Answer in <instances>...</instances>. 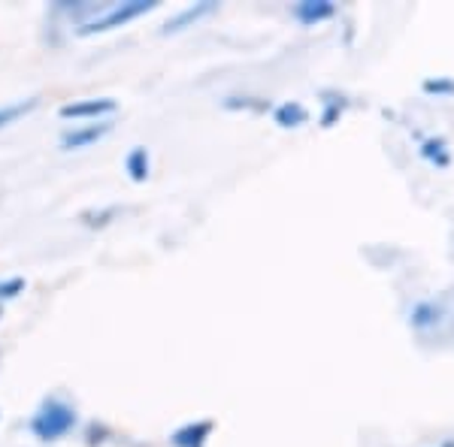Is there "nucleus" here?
<instances>
[{
  "mask_svg": "<svg viewBox=\"0 0 454 447\" xmlns=\"http://www.w3.org/2000/svg\"><path fill=\"white\" fill-rule=\"evenodd\" d=\"M73 427H76V408L67 405L64 399H58V396L43 402L36 408V414L31 417V432L40 442H58Z\"/></svg>",
  "mask_w": 454,
  "mask_h": 447,
  "instance_id": "2",
  "label": "nucleus"
},
{
  "mask_svg": "<svg viewBox=\"0 0 454 447\" xmlns=\"http://www.w3.org/2000/svg\"><path fill=\"white\" fill-rule=\"evenodd\" d=\"M212 435V420H197L188 427L176 429L170 435L173 447H207V438Z\"/></svg>",
  "mask_w": 454,
  "mask_h": 447,
  "instance_id": "7",
  "label": "nucleus"
},
{
  "mask_svg": "<svg viewBox=\"0 0 454 447\" xmlns=\"http://www.w3.org/2000/svg\"><path fill=\"white\" fill-rule=\"evenodd\" d=\"M0 318H4V312H0Z\"/></svg>",
  "mask_w": 454,
  "mask_h": 447,
  "instance_id": "16",
  "label": "nucleus"
},
{
  "mask_svg": "<svg viewBox=\"0 0 454 447\" xmlns=\"http://www.w3.org/2000/svg\"><path fill=\"white\" fill-rule=\"evenodd\" d=\"M424 94H436V97H451L454 79H424Z\"/></svg>",
  "mask_w": 454,
  "mask_h": 447,
  "instance_id": "13",
  "label": "nucleus"
},
{
  "mask_svg": "<svg viewBox=\"0 0 454 447\" xmlns=\"http://www.w3.org/2000/svg\"><path fill=\"white\" fill-rule=\"evenodd\" d=\"M291 16H294L300 25L312 27L318 21H327L336 16V4L333 0H300V4L291 6Z\"/></svg>",
  "mask_w": 454,
  "mask_h": 447,
  "instance_id": "4",
  "label": "nucleus"
},
{
  "mask_svg": "<svg viewBox=\"0 0 454 447\" xmlns=\"http://www.w3.org/2000/svg\"><path fill=\"white\" fill-rule=\"evenodd\" d=\"M109 130H113V124H109V121L88 124V127H73V130H67V134L61 136V149L64 151L85 149V145H91V143H98V139H104Z\"/></svg>",
  "mask_w": 454,
  "mask_h": 447,
  "instance_id": "5",
  "label": "nucleus"
},
{
  "mask_svg": "<svg viewBox=\"0 0 454 447\" xmlns=\"http://www.w3.org/2000/svg\"><path fill=\"white\" fill-rule=\"evenodd\" d=\"M119 104L113 97H94V100H79V104H67L61 106V119H104V115H113Z\"/></svg>",
  "mask_w": 454,
  "mask_h": 447,
  "instance_id": "3",
  "label": "nucleus"
},
{
  "mask_svg": "<svg viewBox=\"0 0 454 447\" xmlns=\"http://www.w3.org/2000/svg\"><path fill=\"white\" fill-rule=\"evenodd\" d=\"M273 119L279 127H300V124L309 121V109H306L303 104H297V100H288V104L276 106Z\"/></svg>",
  "mask_w": 454,
  "mask_h": 447,
  "instance_id": "8",
  "label": "nucleus"
},
{
  "mask_svg": "<svg viewBox=\"0 0 454 447\" xmlns=\"http://www.w3.org/2000/svg\"><path fill=\"white\" fill-rule=\"evenodd\" d=\"M209 12H215V4H212V0H203V4H194V6H185V10L176 12L173 19H167L164 34H179V31H185V27H192L194 21H200L203 16H209Z\"/></svg>",
  "mask_w": 454,
  "mask_h": 447,
  "instance_id": "6",
  "label": "nucleus"
},
{
  "mask_svg": "<svg viewBox=\"0 0 454 447\" xmlns=\"http://www.w3.org/2000/svg\"><path fill=\"white\" fill-rule=\"evenodd\" d=\"M124 170L130 173L134 181H145L149 179V151H145L143 145H137V149L128 155V160H124Z\"/></svg>",
  "mask_w": 454,
  "mask_h": 447,
  "instance_id": "11",
  "label": "nucleus"
},
{
  "mask_svg": "<svg viewBox=\"0 0 454 447\" xmlns=\"http://www.w3.org/2000/svg\"><path fill=\"white\" fill-rule=\"evenodd\" d=\"M34 106H36V97H31V100H16V104L0 106V127H6V124L19 121L21 115H27Z\"/></svg>",
  "mask_w": 454,
  "mask_h": 447,
  "instance_id": "12",
  "label": "nucleus"
},
{
  "mask_svg": "<svg viewBox=\"0 0 454 447\" xmlns=\"http://www.w3.org/2000/svg\"><path fill=\"white\" fill-rule=\"evenodd\" d=\"M155 0H124V4H100L98 12L91 19L82 21L76 27L79 34L88 36V34H104V31H113V27H121L128 21L145 16V12L155 10Z\"/></svg>",
  "mask_w": 454,
  "mask_h": 447,
  "instance_id": "1",
  "label": "nucleus"
},
{
  "mask_svg": "<svg viewBox=\"0 0 454 447\" xmlns=\"http://www.w3.org/2000/svg\"><path fill=\"white\" fill-rule=\"evenodd\" d=\"M25 290V278H10V281H0V299H12Z\"/></svg>",
  "mask_w": 454,
  "mask_h": 447,
  "instance_id": "14",
  "label": "nucleus"
},
{
  "mask_svg": "<svg viewBox=\"0 0 454 447\" xmlns=\"http://www.w3.org/2000/svg\"><path fill=\"white\" fill-rule=\"evenodd\" d=\"M340 115H342V104H333V100H331L327 109H325V115H321V127H331V124L340 119Z\"/></svg>",
  "mask_w": 454,
  "mask_h": 447,
  "instance_id": "15",
  "label": "nucleus"
},
{
  "mask_svg": "<svg viewBox=\"0 0 454 447\" xmlns=\"http://www.w3.org/2000/svg\"><path fill=\"white\" fill-rule=\"evenodd\" d=\"M421 158L430 160L434 166H439V170H445V166L451 164V151H449V143H445L442 136H430L421 143Z\"/></svg>",
  "mask_w": 454,
  "mask_h": 447,
  "instance_id": "9",
  "label": "nucleus"
},
{
  "mask_svg": "<svg viewBox=\"0 0 454 447\" xmlns=\"http://www.w3.org/2000/svg\"><path fill=\"white\" fill-rule=\"evenodd\" d=\"M439 318H442V312H439V305L430 303V299H424V303H419L412 312H409V324H412L415 329L434 327V324H439Z\"/></svg>",
  "mask_w": 454,
  "mask_h": 447,
  "instance_id": "10",
  "label": "nucleus"
}]
</instances>
